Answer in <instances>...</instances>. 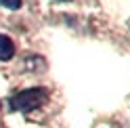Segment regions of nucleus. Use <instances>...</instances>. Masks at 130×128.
<instances>
[{"mask_svg":"<svg viewBox=\"0 0 130 128\" xmlns=\"http://www.w3.org/2000/svg\"><path fill=\"white\" fill-rule=\"evenodd\" d=\"M0 111H2V103H0Z\"/></svg>","mask_w":130,"mask_h":128,"instance_id":"nucleus-6","label":"nucleus"},{"mask_svg":"<svg viewBox=\"0 0 130 128\" xmlns=\"http://www.w3.org/2000/svg\"><path fill=\"white\" fill-rule=\"evenodd\" d=\"M48 101V88L44 86H31L15 92L9 99V109L13 114H31Z\"/></svg>","mask_w":130,"mask_h":128,"instance_id":"nucleus-1","label":"nucleus"},{"mask_svg":"<svg viewBox=\"0 0 130 128\" xmlns=\"http://www.w3.org/2000/svg\"><path fill=\"white\" fill-rule=\"evenodd\" d=\"M0 4L4 6V9H9V11H19L21 9V0H0Z\"/></svg>","mask_w":130,"mask_h":128,"instance_id":"nucleus-4","label":"nucleus"},{"mask_svg":"<svg viewBox=\"0 0 130 128\" xmlns=\"http://www.w3.org/2000/svg\"><path fill=\"white\" fill-rule=\"evenodd\" d=\"M15 42L6 34H0V61H11L15 57Z\"/></svg>","mask_w":130,"mask_h":128,"instance_id":"nucleus-2","label":"nucleus"},{"mask_svg":"<svg viewBox=\"0 0 130 128\" xmlns=\"http://www.w3.org/2000/svg\"><path fill=\"white\" fill-rule=\"evenodd\" d=\"M25 69H29V71H44L46 69V61L42 57H38V55H29V57H25Z\"/></svg>","mask_w":130,"mask_h":128,"instance_id":"nucleus-3","label":"nucleus"},{"mask_svg":"<svg viewBox=\"0 0 130 128\" xmlns=\"http://www.w3.org/2000/svg\"><path fill=\"white\" fill-rule=\"evenodd\" d=\"M61 2H69V0H61Z\"/></svg>","mask_w":130,"mask_h":128,"instance_id":"nucleus-5","label":"nucleus"}]
</instances>
